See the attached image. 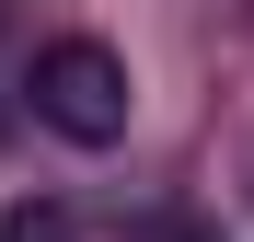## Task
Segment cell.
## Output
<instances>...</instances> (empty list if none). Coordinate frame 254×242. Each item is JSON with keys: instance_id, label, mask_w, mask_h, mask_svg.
Here are the masks:
<instances>
[{"instance_id": "1", "label": "cell", "mask_w": 254, "mask_h": 242, "mask_svg": "<svg viewBox=\"0 0 254 242\" xmlns=\"http://www.w3.org/2000/svg\"><path fill=\"white\" fill-rule=\"evenodd\" d=\"M23 104H35V127L69 139V150H116V139H127V115H139L127 58L104 47V35H47V47L23 58Z\"/></svg>"}, {"instance_id": "2", "label": "cell", "mask_w": 254, "mask_h": 242, "mask_svg": "<svg viewBox=\"0 0 254 242\" xmlns=\"http://www.w3.org/2000/svg\"><path fill=\"white\" fill-rule=\"evenodd\" d=\"M150 242H208V231H150Z\"/></svg>"}]
</instances>
